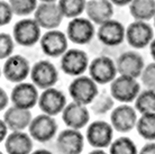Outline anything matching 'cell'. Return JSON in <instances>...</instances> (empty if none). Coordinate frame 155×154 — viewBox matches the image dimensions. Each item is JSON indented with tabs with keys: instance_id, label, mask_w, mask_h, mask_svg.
<instances>
[{
	"instance_id": "obj_36",
	"label": "cell",
	"mask_w": 155,
	"mask_h": 154,
	"mask_svg": "<svg viewBox=\"0 0 155 154\" xmlns=\"http://www.w3.org/2000/svg\"><path fill=\"white\" fill-rule=\"evenodd\" d=\"M8 131H10L9 127L6 125V123H5L4 120L1 119L0 120V142L1 143H4L5 139H7V136L9 135L8 134Z\"/></svg>"
},
{
	"instance_id": "obj_23",
	"label": "cell",
	"mask_w": 155,
	"mask_h": 154,
	"mask_svg": "<svg viewBox=\"0 0 155 154\" xmlns=\"http://www.w3.org/2000/svg\"><path fill=\"white\" fill-rule=\"evenodd\" d=\"M8 154H31L33 152V139L29 133L12 132L2 143Z\"/></svg>"
},
{
	"instance_id": "obj_13",
	"label": "cell",
	"mask_w": 155,
	"mask_h": 154,
	"mask_svg": "<svg viewBox=\"0 0 155 154\" xmlns=\"http://www.w3.org/2000/svg\"><path fill=\"white\" fill-rule=\"evenodd\" d=\"M135 107L129 104H121L115 107L110 114V124L119 133H128L136 128L138 116Z\"/></svg>"
},
{
	"instance_id": "obj_29",
	"label": "cell",
	"mask_w": 155,
	"mask_h": 154,
	"mask_svg": "<svg viewBox=\"0 0 155 154\" xmlns=\"http://www.w3.org/2000/svg\"><path fill=\"white\" fill-rule=\"evenodd\" d=\"M109 154H138V150L132 139L120 136L114 139L109 146Z\"/></svg>"
},
{
	"instance_id": "obj_25",
	"label": "cell",
	"mask_w": 155,
	"mask_h": 154,
	"mask_svg": "<svg viewBox=\"0 0 155 154\" xmlns=\"http://www.w3.org/2000/svg\"><path fill=\"white\" fill-rule=\"evenodd\" d=\"M136 131L142 139H146L148 142L155 141V114H142L138 117Z\"/></svg>"
},
{
	"instance_id": "obj_14",
	"label": "cell",
	"mask_w": 155,
	"mask_h": 154,
	"mask_svg": "<svg viewBox=\"0 0 155 154\" xmlns=\"http://www.w3.org/2000/svg\"><path fill=\"white\" fill-rule=\"evenodd\" d=\"M64 15L58 2H41L34 12V19L41 28L46 31L58 29L61 25Z\"/></svg>"
},
{
	"instance_id": "obj_15",
	"label": "cell",
	"mask_w": 155,
	"mask_h": 154,
	"mask_svg": "<svg viewBox=\"0 0 155 154\" xmlns=\"http://www.w3.org/2000/svg\"><path fill=\"white\" fill-rule=\"evenodd\" d=\"M41 49L43 53L50 58H58L62 56L69 50V38L65 33L58 29L46 31L42 35L39 41Z\"/></svg>"
},
{
	"instance_id": "obj_9",
	"label": "cell",
	"mask_w": 155,
	"mask_h": 154,
	"mask_svg": "<svg viewBox=\"0 0 155 154\" xmlns=\"http://www.w3.org/2000/svg\"><path fill=\"white\" fill-rule=\"evenodd\" d=\"M96 35L94 24L89 18L78 17L71 19L66 27V36L69 41L77 45H85L93 39Z\"/></svg>"
},
{
	"instance_id": "obj_17",
	"label": "cell",
	"mask_w": 155,
	"mask_h": 154,
	"mask_svg": "<svg viewBox=\"0 0 155 154\" xmlns=\"http://www.w3.org/2000/svg\"><path fill=\"white\" fill-rule=\"evenodd\" d=\"M56 147L61 154H81L84 147V136L81 131L65 128L58 133Z\"/></svg>"
},
{
	"instance_id": "obj_5",
	"label": "cell",
	"mask_w": 155,
	"mask_h": 154,
	"mask_svg": "<svg viewBox=\"0 0 155 154\" xmlns=\"http://www.w3.org/2000/svg\"><path fill=\"white\" fill-rule=\"evenodd\" d=\"M31 80L41 90L53 88L58 81V71L52 62L41 60L31 65Z\"/></svg>"
},
{
	"instance_id": "obj_37",
	"label": "cell",
	"mask_w": 155,
	"mask_h": 154,
	"mask_svg": "<svg viewBox=\"0 0 155 154\" xmlns=\"http://www.w3.org/2000/svg\"><path fill=\"white\" fill-rule=\"evenodd\" d=\"M113 5H116V6H119V7H124V6H127V5H130L133 0H110Z\"/></svg>"
},
{
	"instance_id": "obj_6",
	"label": "cell",
	"mask_w": 155,
	"mask_h": 154,
	"mask_svg": "<svg viewBox=\"0 0 155 154\" xmlns=\"http://www.w3.org/2000/svg\"><path fill=\"white\" fill-rule=\"evenodd\" d=\"M89 64L88 54L80 49H69L61 56L60 61L61 70L71 77L83 75V73L89 69Z\"/></svg>"
},
{
	"instance_id": "obj_12",
	"label": "cell",
	"mask_w": 155,
	"mask_h": 154,
	"mask_svg": "<svg viewBox=\"0 0 155 154\" xmlns=\"http://www.w3.org/2000/svg\"><path fill=\"white\" fill-rule=\"evenodd\" d=\"M38 88L33 82H21L17 83L12 88L10 93V101L12 106L23 109L31 110L36 105H38L39 100Z\"/></svg>"
},
{
	"instance_id": "obj_1",
	"label": "cell",
	"mask_w": 155,
	"mask_h": 154,
	"mask_svg": "<svg viewBox=\"0 0 155 154\" xmlns=\"http://www.w3.org/2000/svg\"><path fill=\"white\" fill-rule=\"evenodd\" d=\"M98 83L90 75L75 77L69 85V95L72 100L78 104L89 106L98 96Z\"/></svg>"
},
{
	"instance_id": "obj_16",
	"label": "cell",
	"mask_w": 155,
	"mask_h": 154,
	"mask_svg": "<svg viewBox=\"0 0 155 154\" xmlns=\"http://www.w3.org/2000/svg\"><path fill=\"white\" fill-rule=\"evenodd\" d=\"M66 96L63 91L56 88H48L43 90L39 95L38 106L43 114L50 116H56L62 114L64 108L66 107Z\"/></svg>"
},
{
	"instance_id": "obj_18",
	"label": "cell",
	"mask_w": 155,
	"mask_h": 154,
	"mask_svg": "<svg viewBox=\"0 0 155 154\" xmlns=\"http://www.w3.org/2000/svg\"><path fill=\"white\" fill-rule=\"evenodd\" d=\"M61 115L63 123L66 125V127L78 131H81L82 128L87 127L90 120V112L87 106L74 101L66 105Z\"/></svg>"
},
{
	"instance_id": "obj_8",
	"label": "cell",
	"mask_w": 155,
	"mask_h": 154,
	"mask_svg": "<svg viewBox=\"0 0 155 154\" xmlns=\"http://www.w3.org/2000/svg\"><path fill=\"white\" fill-rule=\"evenodd\" d=\"M89 75L98 85L111 83L117 78V65L113 59L106 55L94 58L89 64Z\"/></svg>"
},
{
	"instance_id": "obj_28",
	"label": "cell",
	"mask_w": 155,
	"mask_h": 154,
	"mask_svg": "<svg viewBox=\"0 0 155 154\" xmlns=\"http://www.w3.org/2000/svg\"><path fill=\"white\" fill-rule=\"evenodd\" d=\"M114 104H115V99L110 95V92L102 91L98 93V96L94 98L92 104L90 105L91 106L90 109L96 115H105L108 112L113 110Z\"/></svg>"
},
{
	"instance_id": "obj_39",
	"label": "cell",
	"mask_w": 155,
	"mask_h": 154,
	"mask_svg": "<svg viewBox=\"0 0 155 154\" xmlns=\"http://www.w3.org/2000/svg\"><path fill=\"white\" fill-rule=\"evenodd\" d=\"M31 154H52L48 150H45V149H38V150L33 151Z\"/></svg>"
},
{
	"instance_id": "obj_19",
	"label": "cell",
	"mask_w": 155,
	"mask_h": 154,
	"mask_svg": "<svg viewBox=\"0 0 155 154\" xmlns=\"http://www.w3.org/2000/svg\"><path fill=\"white\" fill-rule=\"evenodd\" d=\"M117 71L119 75H127L132 78H140L145 68L143 56L135 51H127L120 54L116 61Z\"/></svg>"
},
{
	"instance_id": "obj_30",
	"label": "cell",
	"mask_w": 155,
	"mask_h": 154,
	"mask_svg": "<svg viewBox=\"0 0 155 154\" xmlns=\"http://www.w3.org/2000/svg\"><path fill=\"white\" fill-rule=\"evenodd\" d=\"M38 0H8L17 16H28L35 12L38 7Z\"/></svg>"
},
{
	"instance_id": "obj_11",
	"label": "cell",
	"mask_w": 155,
	"mask_h": 154,
	"mask_svg": "<svg viewBox=\"0 0 155 154\" xmlns=\"http://www.w3.org/2000/svg\"><path fill=\"white\" fill-rule=\"evenodd\" d=\"M154 37L153 27L148 24V22L134 20L126 28V41L129 46L136 50L150 46Z\"/></svg>"
},
{
	"instance_id": "obj_7",
	"label": "cell",
	"mask_w": 155,
	"mask_h": 154,
	"mask_svg": "<svg viewBox=\"0 0 155 154\" xmlns=\"http://www.w3.org/2000/svg\"><path fill=\"white\" fill-rule=\"evenodd\" d=\"M58 125L53 116L39 114L33 118L28 127V133L31 139L39 143H46L56 136Z\"/></svg>"
},
{
	"instance_id": "obj_26",
	"label": "cell",
	"mask_w": 155,
	"mask_h": 154,
	"mask_svg": "<svg viewBox=\"0 0 155 154\" xmlns=\"http://www.w3.org/2000/svg\"><path fill=\"white\" fill-rule=\"evenodd\" d=\"M58 6L62 10L64 18H78L85 12L87 0H58Z\"/></svg>"
},
{
	"instance_id": "obj_2",
	"label": "cell",
	"mask_w": 155,
	"mask_h": 154,
	"mask_svg": "<svg viewBox=\"0 0 155 154\" xmlns=\"http://www.w3.org/2000/svg\"><path fill=\"white\" fill-rule=\"evenodd\" d=\"M140 92V85L137 79L127 75H118L110 83V95L121 104H130L136 100Z\"/></svg>"
},
{
	"instance_id": "obj_40",
	"label": "cell",
	"mask_w": 155,
	"mask_h": 154,
	"mask_svg": "<svg viewBox=\"0 0 155 154\" xmlns=\"http://www.w3.org/2000/svg\"><path fill=\"white\" fill-rule=\"evenodd\" d=\"M88 154H109V153L105 152V151H104V149H94V150H92L91 152H89Z\"/></svg>"
},
{
	"instance_id": "obj_41",
	"label": "cell",
	"mask_w": 155,
	"mask_h": 154,
	"mask_svg": "<svg viewBox=\"0 0 155 154\" xmlns=\"http://www.w3.org/2000/svg\"><path fill=\"white\" fill-rule=\"evenodd\" d=\"M41 2H56L58 0H39Z\"/></svg>"
},
{
	"instance_id": "obj_34",
	"label": "cell",
	"mask_w": 155,
	"mask_h": 154,
	"mask_svg": "<svg viewBox=\"0 0 155 154\" xmlns=\"http://www.w3.org/2000/svg\"><path fill=\"white\" fill-rule=\"evenodd\" d=\"M9 100H10V97H8L7 92L5 89H0V109L4 112V109L6 110L8 104H9Z\"/></svg>"
},
{
	"instance_id": "obj_4",
	"label": "cell",
	"mask_w": 155,
	"mask_h": 154,
	"mask_svg": "<svg viewBox=\"0 0 155 154\" xmlns=\"http://www.w3.org/2000/svg\"><path fill=\"white\" fill-rule=\"evenodd\" d=\"M114 127L105 120H94L87 126L85 139L94 149H106L114 141Z\"/></svg>"
},
{
	"instance_id": "obj_3",
	"label": "cell",
	"mask_w": 155,
	"mask_h": 154,
	"mask_svg": "<svg viewBox=\"0 0 155 154\" xmlns=\"http://www.w3.org/2000/svg\"><path fill=\"white\" fill-rule=\"evenodd\" d=\"M12 37L17 44L24 47H31L41 41V26L34 18L18 20L12 28Z\"/></svg>"
},
{
	"instance_id": "obj_21",
	"label": "cell",
	"mask_w": 155,
	"mask_h": 154,
	"mask_svg": "<svg viewBox=\"0 0 155 154\" xmlns=\"http://www.w3.org/2000/svg\"><path fill=\"white\" fill-rule=\"evenodd\" d=\"M85 14L93 24L100 26L113 19L114 5L110 0H87Z\"/></svg>"
},
{
	"instance_id": "obj_42",
	"label": "cell",
	"mask_w": 155,
	"mask_h": 154,
	"mask_svg": "<svg viewBox=\"0 0 155 154\" xmlns=\"http://www.w3.org/2000/svg\"><path fill=\"white\" fill-rule=\"evenodd\" d=\"M153 20H154V27H155V17H154V19H153Z\"/></svg>"
},
{
	"instance_id": "obj_32",
	"label": "cell",
	"mask_w": 155,
	"mask_h": 154,
	"mask_svg": "<svg viewBox=\"0 0 155 154\" xmlns=\"http://www.w3.org/2000/svg\"><path fill=\"white\" fill-rule=\"evenodd\" d=\"M140 81L146 87V89L155 91V62H152V63H148L147 65H145L140 75Z\"/></svg>"
},
{
	"instance_id": "obj_33",
	"label": "cell",
	"mask_w": 155,
	"mask_h": 154,
	"mask_svg": "<svg viewBox=\"0 0 155 154\" xmlns=\"http://www.w3.org/2000/svg\"><path fill=\"white\" fill-rule=\"evenodd\" d=\"M15 12L12 10L10 4L6 0L0 1V25L1 27L6 26L12 22Z\"/></svg>"
},
{
	"instance_id": "obj_20",
	"label": "cell",
	"mask_w": 155,
	"mask_h": 154,
	"mask_svg": "<svg viewBox=\"0 0 155 154\" xmlns=\"http://www.w3.org/2000/svg\"><path fill=\"white\" fill-rule=\"evenodd\" d=\"M97 37L106 46H118L126 38V28L118 20L110 19L99 26Z\"/></svg>"
},
{
	"instance_id": "obj_10",
	"label": "cell",
	"mask_w": 155,
	"mask_h": 154,
	"mask_svg": "<svg viewBox=\"0 0 155 154\" xmlns=\"http://www.w3.org/2000/svg\"><path fill=\"white\" fill-rule=\"evenodd\" d=\"M31 66L26 58L19 54H14L5 60L2 65V74L6 80L12 83H21L31 75Z\"/></svg>"
},
{
	"instance_id": "obj_27",
	"label": "cell",
	"mask_w": 155,
	"mask_h": 154,
	"mask_svg": "<svg viewBox=\"0 0 155 154\" xmlns=\"http://www.w3.org/2000/svg\"><path fill=\"white\" fill-rule=\"evenodd\" d=\"M135 102V109L137 112L142 114H150L154 112L155 114V91L145 89L143 91H140L138 97L136 98Z\"/></svg>"
},
{
	"instance_id": "obj_35",
	"label": "cell",
	"mask_w": 155,
	"mask_h": 154,
	"mask_svg": "<svg viewBox=\"0 0 155 154\" xmlns=\"http://www.w3.org/2000/svg\"><path fill=\"white\" fill-rule=\"evenodd\" d=\"M138 154H155V142H148L140 150Z\"/></svg>"
},
{
	"instance_id": "obj_22",
	"label": "cell",
	"mask_w": 155,
	"mask_h": 154,
	"mask_svg": "<svg viewBox=\"0 0 155 154\" xmlns=\"http://www.w3.org/2000/svg\"><path fill=\"white\" fill-rule=\"evenodd\" d=\"M1 119L6 123L12 132H24L29 127L33 120V116L31 112L28 109L12 106L5 110Z\"/></svg>"
},
{
	"instance_id": "obj_24",
	"label": "cell",
	"mask_w": 155,
	"mask_h": 154,
	"mask_svg": "<svg viewBox=\"0 0 155 154\" xmlns=\"http://www.w3.org/2000/svg\"><path fill=\"white\" fill-rule=\"evenodd\" d=\"M129 12L135 20L148 22L155 17V0H133Z\"/></svg>"
},
{
	"instance_id": "obj_38",
	"label": "cell",
	"mask_w": 155,
	"mask_h": 154,
	"mask_svg": "<svg viewBox=\"0 0 155 154\" xmlns=\"http://www.w3.org/2000/svg\"><path fill=\"white\" fill-rule=\"evenodd\" d=\"M150 53H151L152 59H153L154 62H155V37L153 38V41L151 42V44H150Z\"/></svg>"
},
{
	"instance_id": "obj_31",
	"label": "cell",
	"mask_w": 155,
	"mask_h": 154,
	"mask_svg": "<svg viewBox=\"0 0 155 154\" xmlns=\"http://www.w3.org/2000/svg\"><path fill=\"white\" fill-rule=\"evenodd\" d=\"M15 50V39L8 33H1L0 34V59L7 60L10 58Z\"/></svg>"
}]
</instances>
